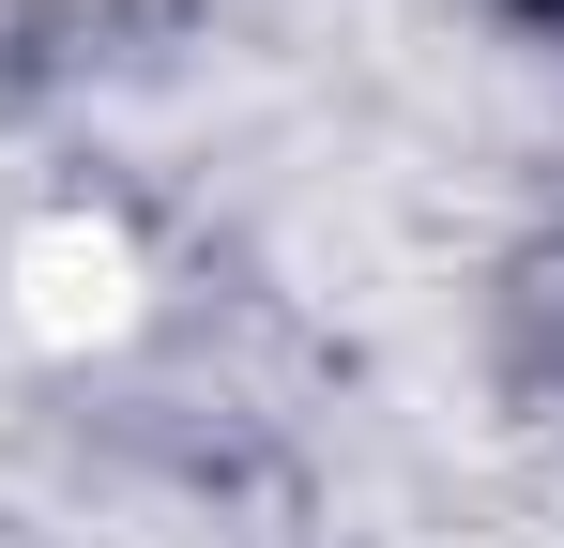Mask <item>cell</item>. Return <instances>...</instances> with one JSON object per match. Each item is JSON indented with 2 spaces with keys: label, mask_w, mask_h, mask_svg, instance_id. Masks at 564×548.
<instances>
[{
  "label": "cell",
  "mask_w": 564,
  "mask_h": 548,
  "mask_svg": "<svg viewBox=\"0 0 564 548\" xmlns=\"http://www.w3.org/2000/svg\"><path fill=\"white\" fill-rule=\"evenodd\" d=\"M519 365H534V381L564 396V244H550L534 274H519Z\"/></svg>",
  "instance_id": "1"
},
{
  "label": "cell",
  "mask_w": 564,
  "mask_h": 548,
  "mask_svg": "<svg viewBox=\"0 0 564 548\" xmlns=\"http://www.w3.org/2000/svg\"><path fill=\"white\" fill-rule=\"evenodd\" d=\"M519 15H534V31H564V0H519Z\"/></svg>",
  "instance_id": "2"
}]
</instances>
